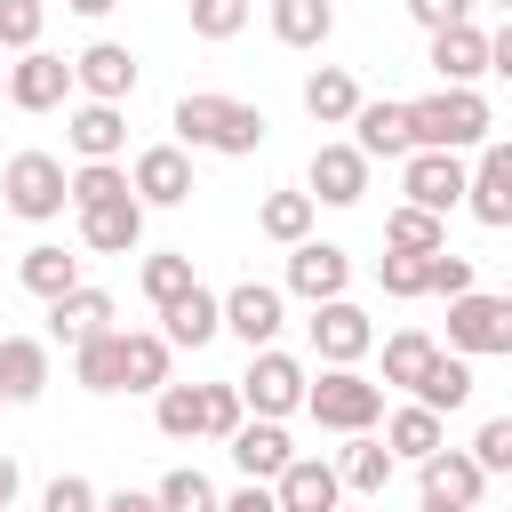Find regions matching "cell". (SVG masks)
Here are the masks:
<instances>
[{
    "mask_svg": "<svg viewBox=\"0 0 512 512\" xmlns=\"http://www.w3.org/2000/svg\"><path fill=\"white\" fill-rule=\"evenodd\" d=\"M264 112L256 104H240V96H208V88H192V96H176V144H192V152H256L264 144Z\"/></svg>",
    "mask_w": 512,
    "mask_h": 512,
    "instance_id": "cell-1",
    "label": "cell"
},
{
    "mask_svg": "<svg viewBox=\"0 0 512 512\" xmlns=\"http://www.w3.org/2000/svg\"><path fill=\"white\" fill-rule=\"evenodd\" d=\"M408 120H416V152H472V144H488V96L480 88L416 96Z\"/></svg>",
    "mask_w": 512,
    "mask_h": 512,
    "instance_id": "cell-2",
    "label": "cell"
},
{
    "mask_svg": "<svg viewBox=\"0 0 512 512\" xmlns=\"http://www.w3.org/2000/svg\"><path fill=\"white\" fill-rule=\"evenodd\" d=\"M304 416L320 432H376L384 424V384H368L360 368H320L304 392Z\"/></svg>",
    "mask_w": 512,
    "mask_h": 512,
    "instance_id": "cell-3",
    "label": "cell"
},
{
    "mask_svg": "<svg viewBox=\"0 0 512 512\" xmlns=\"http://www.w3.org/2000/svg\"><path fill=\"white\" fill-rule=\"evenodd\" d=\"M0 200H8V216L48 224V216H64V208H72V176H64V160H56V152H16V160L0 168Z\"/></svg>",
    "mask_w": 512,
    "mask_h": 512,
    "instance_id": "cell-4",
    "label": "cell"
},
{
    "mask_svg": "<svg viewBox=\"0 0 512 512\" xmlns=\"http://www.w3.org/2000/svg\"><path fill=\"white\" fill-rule=\"evenodd\" d=\"M448 352L464 360H512V296H456L448 304Z\"/></svg>",
    "mask_w": 512,
    "mask_h": 512,
    "instance_id": "cell-5",
    "label": "cell"
},
{
    "mask_svg": "<svg viewBox=\"0 0 512 512\" xmlns=\"http://www.w3.org/2000/svg\"><path fill=\"white\" fill-rule=\"evenodd\" d=\"M304 392H312V376H304V360H296V352H280V344L248 352L240 400H248L256 416H296V408H304Z\"/></svg>",
    "mask_w": 512,
    "mask_h": 512,
    "instance_id": "cell-6",
    "label": "cell"
},
{
    "mask_svg": "<svg viewBox=\"0 0 512 512\" xmlns=\"http://www.w3.org/2000/svg\"><path fill=\"white\" fill-rule=\"evenodd\" d=\"M312 360L320 368H360L368 360V344H376V328H368V312L352 304V296H328V304H312Z\"/></svg>",
    "mask_w": 512,
    "mask_h": 512,
    "instance_id": "cell-7",
    "label": "cell"
},
{
    "mask_svg": "<svg viewBox=\"0 0 512 512\" xmlns=\"http://www.w3.org/2000/svg\"><path fill=\"white\" fill-rule=\"evenodd\" d=\"M400 192H408L416 208L448 216V208H464L472 168H464V152H408V160H400Z\"/></svg>",
    "mask_w": 512,
    "mask_h": 512,
    "instance_id": "cell-8",
    "label": "cell"
},
{
    "mask_svg": "<svg viewBox=\"0 0 512 512\" xmlns=\"http://www.w3.org/2000/svg\"><path fill=\"white\" fill-rule=\"evenodd\" d=\"M72 88H80V80H72V56L24 48V56L8 64V104H16V112H56Z\"/></svg>",
    "mask_w": 512,
    "mask_h": 512,
    "instance_id": "cell-9",
    "label": "cell"
},
{
    "mask_svg": "<svg viewBox=\"0 0 512 512\" xmlns=\"http://www.w3.org/2000/svg\"><path fill=\"white\" fill-rule=\"evenodd\" d=\"M280 320H288V288H272V280H240L224 296V336H240L248 352H264L280 336Z\"/></svg>",
    "mask_w": 512,
    "mask_h": 512,
    "instance_id": "cell-10",
    "label": "cell"
},
{
    "mask_svg": "<svg viewBox=\"0 0 512 512\" xmlns=\"http://www.w3.org/2000/svg\"><path fill=\"white\" fill-rule=\"evenodd\" d=\"M304 192H312L320 208H360V192H368V152H360V144H320L312 168H304Z\"/></svg>",
    "mask_w": 512,
    "mask_h": 512,
    "instance_id": "cell-11",
    "label": "cell"
},
{
    "mask_svg": "<svg viewBox=\"0 0 512 512\" xmlns=\"http://www.w3.org/2000/svg\"><path fill=\"white\" fill-rule=\"evenodd\" d=\"M128 184H136L144 208H184V200H192V160H184V144H144L136 168H128Z\"/></svg>",
    "mask_w": 512,
    "mask_h": 512,
    "instance_id": "cell-12",
    "label": "cell"
},
{
    "mask_svg": "<svg viewBox=\"0 0 512 512\" xmlns=\"http://www.w3.org/2000/svg\"><path fill=\"white\" fill-rule=\"evenodd\" d=\"M288 288H296L304 304H328V296L352 288V256H344L336 240H296V248H288Z\"/></svg>",
    "mask_w": 512,
    "mask_h": 512,
    "instance_id": "cell-13",
    "label": "cell"
},
{
    "mask_svg": "<svg viewBox=\"0 0 512 512\" xmlns=\"http://www.w3.org/2000/svg\"><path fill=\"white\" fill-rule=\"evenodd\" d=\"M72 80H80L96 104H128V96H136V48H120V40H88V48L72 56Z\"/></svg>",
    "mask_w": 512,
    "mask_h": 512,
    "instance_id": "cell-14",
    "label": "cell"
},
{
    "mask_svg": "<svg viewBox=\"0 0 512 512\" xmlns=\"http://www.w3.org/2000/svg\"><path fill=\"white\" fill-rule=\"evenodd\" d=\"M136 240H144V200L136 192H120L104 208H80V248L88 256H136Z\"/></svg>",
    "mask_w": 512,
    "mask_h": 512,
    "instance_id": "cell-15",
    "label": "cell"
},
{
    "mask_svg": "<svg viewBox=\"0 0 512 512\" xmlns=\"http://www.w3.org/2000/svg\"><path fill=\"white\" fill-rule=\"evenodd\" d=\"M272 488H280V512H344V472L328 456H288Z\"/></svg>",
    "mask_w": 512,
    "mask_h": 512,
    "instance_id": "cell-16",
    "label": "cell"
},
{
    "mask_svg": "<svg viewBox=\"0 0 512 512\" xmlns=\"http://www.w3.org/2000/svg\"><path fill=\"white\" fill-rule=\"evenodd\" d=\"M464 208L488 224V232H504L512 224V144H480V160H472V192H464Z\"/></svg>",
    "mask_w": 512,
    "mask_h": 512,
    "instance_id": "cell-17",
    "label": "cell"
},
{
    "mask_svg": "<svg viewBox=\"0 0 512 512\" xmlns=\"http://www.w3.org/2000/svg\"><path fill=\"white\" fill-rule=\"evenodd\" d=\"M416 480H424V496H440V504H464V512H480L488 464H480L472 448H440V456H424V464H416Z\"/></svg>",
    "mask_w": 512,
    "mask_h": 512,
    "instance_id": "cell-18",
    "label": "cell"
},
{
    "mask_svg": "<svg viewBox=\"0 0 512 512\" xmlns=\"http://www.w3.org/2000/svg\"><path fill=\"white\" fill-rule=\"evenodd\" d=\"M352 144L368 152V160H408L416 152V120H408V104H392V96H376V104H360L352 112Z\"/></svg>",
    "mask_w": 512,
    "mask_h": 512,
    "instance_id": "cell-19",
    "label": "cell"
},
{
    "mask_svg": "<svg viewBox=\"0 0 512 512\" xmlns=\"http://www.w3.org/2000/svg\"><path fill=\"white\" fill-rule=\"evenodd\" d=\"M224 448H232L240 480H280V472H288V456H296V448H288V432H280V416H248Z\"/></svg>",
    "mask_w": 512,
    "mask_h": 512,
    "instance_id": "cell-20",
    "label": "cell"
},
{
    "mask_svg": "<svg viewBox=\"0 0 512 512\" xmlns=\"http://www.w3.org/2000/svg\"><path fill=\"white\" fill-rule=\"evenodd\" d=\"M64 136H72V152H80V160H120V152H128V112L88 96V104L64 120Z\"/></svg>",
    "mask_w": 512,
    "mask_h": 512,
    "instance_id": "cell-21",
    "label": "cell"
},
{
    "mask_svg": "<svg viewBox=\"0 0 512 512\" xmlns=\"http://www.w3.org/2000/svg\"><path fill=\"white\" fill-rule=\"evenodd\" d=\"M160 336H168V344H184V352L216 344V336H224V296H208V288H184V296L160 312Z\"/></svg>",
    "mask_w": 512,
    "mask_h": 512,
    "instance_id": "cell-22",
    "label": "cell"
},
{
    "mask_svg": "<svg viewBox=\"0 0 512 512\" xmlns=\"http://www.w3.org/2000/svg\"><path fill=\"white\" fill-rule=\"evenodd\" d=\"M72 376H80V392H128V328L72 344Z\"/></svg>",
    "mask_w": 512,
    "mask_h": 512,
    "instance_id": "cell-23",
    "label": "cell"
},
{
    "mask_svg": "<svg viewBox=\"0 0 512 512\" xmlns=\"http://www.w3.org/2000/svg\"><path fill=\"white\" fill-rule=\"evenodd\" d=\"M336 472H344V488H352V496H384V488H392V472H400V456H392V440H376V432H344Z\"/></svg>",
    "mask_w": 512,
    "mask_h": 512,
    "instance_id": "cell-24",
    "label": "cell"
},
{
    "mask_svg": "<svg viewBox=\"0 0 512 512\" xmlns=\"http://www.w3.org/2000/svg\"><path fill=\"white\" fill-rule=\"evenodd\" d=\"M432 72H440L448 88H472V80L488 72V32H480V24H448V32H432Z\"/></svg>",
    "mask_w": 512,
    "mask_h": 512,
    "instance_id": "cell-25",
    "label": "cell"
},
{
    "mask_svg": "<svg viewBox=\"0 0 512 512\" xmlns=\"http://www.w3.org/2000/svg\"><path fill=\"white\" fill-rule=\"evenodd\" d=\"M104 328H112V296L88 288V280L48 304V336H56V344H88V336H104Z\"/></svg>",
    "mask_w": 512,
    "mask_h": 512,
    "instance_id": "cell-26",
    "label": "cell"
},
{
    "mask_svg": "<svg viewBox=\"0 0 512 512\" xmlns=\"http://www.w3.org/2000/svg\"><path fill=\"white\" fill-rule=\"evenodd\" d=\"M384 440H392V456H400V464H424V456H440V448H448V424H440V408L408 400V408H392V416H384Z\"/></svg>",
    "mask_w": 512,
    "mask_h": 512,
    "instance_id": "cell-27",
    "label": "cell"
},
{
    "mask_svg": "<svg viewBox=\"0 0 512 512\" xmlns=\"http://www.w3.org/2000/svg\"><path fill=\"white\" fill-rule=\"evenodd\" d=\"M0 392H8V408L48 392V344L40 336H0Z\"/></svg>",
    "mask_w": 512,
    "mask_h": 512,
    "instance_id": "cell-28",
    "label": "cell"
},
{
    "mask_svg": "<svg viewBox=\"0 0 512 512\" xmlns=\"http://www.w3.org/2000/svg\"><path fill=\"white\" fill-rule=\"evenodd\" d=\"M360 104H368V96H360V80H352L344 64H320V72L304 80V112H312L320 128H352Z\"/></svg>",
    "mask_w": 512,
    "mask_h": 512,
    "instance_id": "cell-29",
    "label": "cell"
},
{
    "mask_svg": "<svg viewBox=\"0 0 512 512\" xmlns=\"http://www.w3.org/2000/svg\"><path fill=\"white\" fill-rule=\"evenodd\" d=\"M16 280H24L32 296H48V304H56V296H72V288H80V256H72V248H56V240H40V248H24V256H16Z\"/></svg>",
    "mask_w": 512,
    "mask_h": 512,
    "instance_id": "cell-30",
    "label": "cell"
},
{
    "mask_svg": "<svg viewBox=\"0 0 512 512\" xmlns=\"http://www.w3.org/2000/svg\"><path fill=\"white\" fill-rule=\"evenodd\" d=\"M152 424H160V440H200L208 432V392L200 384H160L152 392Z\"/></svg>",
    "mask_w": 512,
    "mask_h": 512,
    "instance_id": "cell-31",
    "label": "cell"
},
{
    "mask_svg": "<svg viewBox=\"0 0 512 512\" xmlns=\"http://www.w3.org/2000/svg\"><path fill=\"white\" fill-rule=\"evenodd\" d=\"M336 32V8L328 0H272V40L280 48H320Z\"/></svg>",
    "mask_w": 512,
    "mask_h": 512,
    "instance_id": "cell-32",
    "label": "cell"
},
{
    "mask_svg": "<svg viewBox=\"0 0 512 512\" xmlns=\"http://www.w3.org/2000/svg\"><path fill=\"white\" fill-rule=\"evenodd\" d=\"M384 248H408V256H432V248H448V216H432V208H416V200H400V208L384 216Z\"/></svg>",
    "mask_w": 512,
    "mask_h": 512,
    "instance_id": "cell-33",
    "label": "cell"
},
{
    "mask_svg": "<svg viewBox=\"0 0 512 512\" xmlns=\"http://www.w3.org/2000/svg\"><path fill=\"white\" fill-rule=\"evenodd\" d=\"M416 400H424V408H440V416H448V408H464V400H472V360L440 344V360L416 376Z\"/></svg>",
    "mask_w": 512,
    "mask_h": 512,
    "instance_id": "cell-34",
    "label": "cell"
},
{
    "mask_svg": "<svg viewBox=\"0 0 512 512\" xmlns=\"http://www.w3.org/2000/svg\"><path fill=\"white\" fill-rule=\"evenodd\" d=\"M312 192H272L264 208H256V232L264 240H280V248H296V240H312Z\"/></svg>",
    "mask_w": 512,
    "mask_h": 512,
    "instance_id": "cell-35",
    "label": "cell"
},
{
    "mask_svg": "<svg viewBox=\"0 0 512 512\" xmlns=\"http://www.w3.org/2000/svg\"><path fill=\"white\" fill-rule=\"evenodd\" d=\"M440 360V336H424V328H400V336H384V384H400V392H416V376Z\"/></svg>",
    "mask_w": 512,
    "mask_h": 512,
    "instance_id": "cell-36",
    "label": "cell"
},
{
    "mask_svg": "<svg viewBox=\"0 0 512 512\" xmlns=\"http://www.w3.org/2000/svg\"><path fill=\"white\" fill-rule=\"evenodd\" d=\"M168 336L160 328H128V392H160L168 384Z\"/></svg>",
    "mask_w": 512,
    "mask_h": 512,
    "instance_id": "cell-37",
    "label": "cell"
},
{
    "mask_svg": "<svg viewBox=\"0 0 512 512\" xmlns=\"http://www.w3.org/2000/svg\"><path fill=\"white\" fill-rule=\"evenodd\" d=\"M432 256H440V248H432ZM432 256L384 248V256H376V280H384V296H400V304H408V296H432Z\"/></svg>",
    "mask_w": 512,
    "mask_h": 512,
    "instance_id": "cell-38",
    "label": "cell"
},
{
    "mask_svg": "<svg viewBox=\"0 0 512 512\" xmlns=\"http://www.w3.org/2000/svg\"><path fill=\"white\" fill-rule=\"evenodd\" d=\"M120 192H136L120 160H80V168H72V208H104V200H120Z\"/></svg>",
    "mask_w": 512,
    "mask_h": 512,
    "instance_id": "cell-39",
    "label": "cell"
},
{
    "mask_svg": "<svg viewBox=\"0 0 512 512\" xmlns=\"http://www.w3.org/2000/svg\"><path fill=\"white\" fill-rule=\"evenodd\" d=\"M160 512H224V496L208 488L200 464H176V472L160 480Z\"/></svg>",
    "mask_w": 512,
    "mask_h": 512,
    "instance_id": "cell-40",
    "label": "cell"
},
{
    "mask_svg": "<svg viewBox=\"0 0 512 512\" xmlns=\"http://www.w3.org/2000/svg\"><path fill=\"white\" fill-rule=\"evenodd\" d=\"M136 280H144V296H152L160 312H168L184 288H200V280H192V256H176V248H168V256H144V272H136Z\"/></svg>",
    "mask_w": 512,
    "mask_h": 512,
    "instance_id": "cell-41",
    "label": "cell"
},
{
    "mask_svg": "<svg viewBox=\"0 0 512 512\" xmlns=\"http://www.w3.org/2000/svg\"><path fill=\"white\" fill-rule=\"evenodd\" d=\"M40 32H48V0H0V48H40Z\"/></svg>",
    "mask_w": 512,
    "mask_h": 512,
    "instance_id": "cell-42",
    "label": "cell"
},
{
    "mask_svg": "<svg viewBox=\"0 0 512 512\" xmlns=\"http://www.w3.org/2000/svg\"><path fill=\"white\" fill-rule=\"evenodd\" d=\"M248 32V0H192V40H232Z\"/></svg>",
    "mask_w": 512,
    "mask_h": 512,
    "instance_id": "cell-43",
    "label": "cell"
},
{
    "mask_svg": "<svg viewBox=\"0 0 512 512\" xmlns=\"http://www.w3.org/2000/svg\"><path fill=\"white\" fill-rule=\"evenodd\" d=\"M208 392V440H232L240 424H248V400H240V384H200Z\"/></svg>",
    "mask_w": 512,
    "mask_h": 512,
    "instance_id": "cell-44",
    "label": "cell"
},
{
    "mask_svg": "<svg viewBox=\"0 0 512 512\" xmlns=\"http://www.w3.org/2000/svg\"><path fill=\"white\" fill-rule=\"evenodd\" d=\"M96 504H104V496H96L80 472H56V480L40 488V512H96Z\"/></svg>",
    "mask_w": 512,
    "mask_h": 512,
    "instance_id": "cell-45",
    "label": "cell"
},
{
    "mask_svg": "<svg viewBox=\"0 0 512 512\" xmlns=\"http://www.w3.org/2000/svg\"><path fill=\"white\" fill-rule=\"evenodd\" d=\"M472 456H480L488 472H512V416H488V424L472 432Z\"/></svg>",
    "mask_w": 512,
    "mask_h": 512,
    "instance_id": "cell-46",
    "label": "cell"
},
{
    "mask_svg": "<svg viewBox=\"0 0 512 512\" xmlns=\"http://www.w3.org/2000/svg\"><path fill=\"white\" fill-rule=\"evenodd\" d=\"M432 296H448V304H456V296H472V256L440 248V256H432Z\"/></svg>",
    "mask_w": 512,
    "mask_h": 512,
    "instance_id": "cell-47",
    "label": "cell"
},
{
    "mask_svg": "<svg viewBox=\"0 0 512 512\" xmlns=\"http://www.w3.org/2000/svg\"><path fill=\"white\" fill-rule=\"evenodd\" d=\"M408 16L424 32H448V24H472V0H408Z\"/></svg>",
    "mask_w": 512,
    "mask_h": 512,
    "instance_id": "cell-48",
    "label": "cell"
},
{
    "mask_svg": "<svg viewBox=\"0 0 512 512\" xmlns=\"http://www.w3.org/2000/svg\"><path fill=\"white\" fill-rule=\"evenodd\" d=\"M224 512H280V488H272V480H240V488L224 496Z\"/></svg>",
    "mask_w": 512,
    "mask_h": 512,
    "instance_id": "cell-49",
    "label": "cell"
},
{
    "mask_svg": "<svg viewBox=\"0 0 512 512\" xmlns=\"http://www.w3.org/2000/svg\"><path fill=\"white\" fill-rule=\"evenodd\" d=\"M96 512H160V488H112Z\"/></svg>",
    "mask_w": 512,
    "mask_h": 512,
    "instance_id": "cell-50",
    "label": "cell"
},
{
    "mask_svg": "<svg viewBox=\"0 0 512 512\" xmlns=\"http://www.w3.org/2000/svg\"><path fill=\"white\" fill-rule=\"evenodd\" d=\"M488 72H496V80H512V16L488 32Z\"/></svg>",
    "mask_w": 512,
    "mask_h": 512,
    "instance_id": "cell-51",
    "label": "cell"
},
{
    "mask_svg": "<svg viewBox=\"0 0 512 512\" xmlns=\"http://www.w3.org/2000/svg\"><path fill=\"white\" fill-rule=\"evenodd\" d=\"M16 488H24V472H16V456H8V448H0V512H8V504H16Z\"/></svg>",
    "mask_w": 512,
    "mask_h": 512,
    "instance_id": "cell-52",
    "label": "cell"
},
{
    "mask_svg": "<svg viewBox=\"0 0 512 512\" xmlns=\"http://www.w3.org/2000/svg\"><path fill=\"white\" fill-rule=\"evenodd\" d=\"M64 8H72V16H112L120 0H64Z\"/></svg>",
    "mask_w": 512,
    "mask_h": 512,
    "instance_id": "cell-53",
    "label": "cell"
},
{
    "mask_svg": "<svg viewBox=\"0 0 512 512\" xmlns=\"http://www.w3.org/2000/svg\"><path fill=\"white\" fill-rule=\"evenodd\" d=\"M416 512H464V504H440V496H424V504H416Z\"/></svg>",
    "mask_w": 512,
    "mask_h": 512,
    "instance_id": "cell-54",
    "label": "cell"
},
{
    "mask_svg": "<svg viewBox=\"0 0 512 512\" xmlns=\"http://www.w3.org/2000/svg\"><path fill=\"white\" fill-rule=\"evenodd\" d=\"M0 104H8V72H0Z\"/></svg>",
    "mask_w": 512,
    "mask_h": 512,
    "instance_id": "cell-55",
    "label": "cell"
},
{
    "mask_svg": "<svg viewBox=\"0 0 512 512\" xmlns=\"http://www.w3.org/2000/svg\"><path fill=\"white\" fill-rule=\"evenodd\" d=\"M488 8H504V16H512V0H488Z\"/></svg>",
    "mask_w": 512,
    "mask_h": 512,
    "instance_id": "cell-56",
    "label": "cell"
},
{
    "mask_svg": "<svg viewBox=\"0 0 512 512\" xmlns=\"http://www.w3.org/2000/svg\"><path fill=\"white\" fill-rule=\"evenodd\" d=\"M0 408H8V392H0Z\"/></svg>",
    "mask_w": 512,
    "mask_h": 512,
    "instance_id": "cell-57",
    "label": "cell"
}]
</instances>
